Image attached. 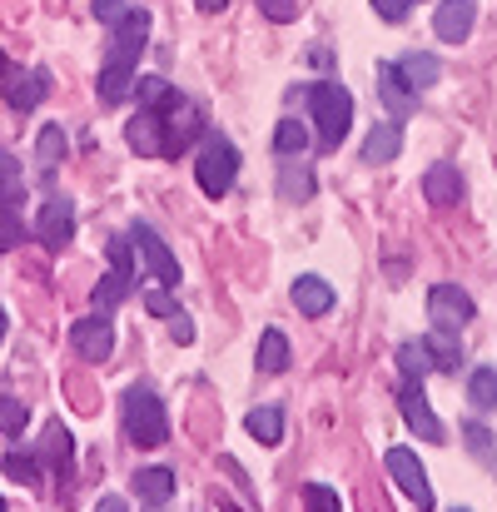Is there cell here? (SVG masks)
I'll use <instances>...</instances> for the list:
<instances>
[{
  "mask_svg": "<svg viewBox=\"0 0 497 512\" xmlns=\"http://www.w3.org/2000/svg\"><path fill=\"white\" fill-rule=\"evenodd\" d=\"M150 40V10L130 5L115 25H110V55L100 65V100L105 105H120L130 90H135V70H140V50Z\"/></svg>",
  "mask_w": 497,
  "mask_h": 512,
  "instance_id": "6da1fadb",
  "label": "cell"
},
{
  "mask_svg": "<svg viewBox=\"0 0 497 512\" xmlns=\"http://www.w3.org/2000/svg\"><path fill=\"white\" fill-rule=\"evenodd\" d=\"M309 115H314V125H319V145H324V150H338L343 135H348V125H353V95H348L338 80H324V85L309 90Z\"/></svg>",
  "mask_w": 497,
  "mask_h": 512,
  "instance_id": "7a4b0ae2",
  "label": "cell"
},
{
  "mask_svg": "<svg viewBox=\"0 0 497 512\" xmlns=\"http://www.w3.org/2000/svg\"><path fill=\"white\" fill-rule=\"evenodd\" d=\"M125 438L135 448H165L169 443V418H165V403L150 393V388H130L125 393Z\"/></svg>",
  "mask_w": 497,
  "mask_h": 512,
  "instance_id": "3957f363",
  "label": "cell"
},
{
  "mask_svg": "<svg viewBox=\"0 0 497 512\" xmlns=\"http://www.w3.org/2000/svg\"><path fill=\"white\" fill-rule=\"evenodd\" d=\"M194 179L209 199H224L239 179V150L224 140V135H209L204 130V145H199V160H194Z\"/></svg>",
  "mask_w": 497,
  "mask_h": 512,
  "instance_id": "277c9868",
  "label": "cell"
},
{
  "mask_svg": "<svg viewBox=\"0 0 497 512\" xmlns=\"http://www.w3.org/2000/svg\"><path fill=\"white\" fill-rule=\"evenodd\" d=\"M383 468H388V478L403 488V498H408L413 508H418V512H433V488H428V473H423L418 453H408V448H388Z\"/></svg>",
  "mask_w": 497,
  "mask_h": 512,
  "instance_id": "5b68a950",
  "label": "cell"
},
{
  "mask_svg": "<svg viewBox=\"0 0 497 512\" xmlns=\"http://www.w3.org/2000/svg\"><path fill=\"white\" fill-rule=\"evenodd\" d=\"M199 135H204V110H199L194 100L179 95V100L165 110V160H179Z\"/></svg>",
  "mask_w": 497,
  "mask_h": 512,
  "instance_id": "8992f818",
  "label": "cell"
},
{
  "mask_svg": "<svg viewBox=\"0 0 497 512\" xmlns=\"http://www.w3.org/2000/svg\"><path fill=\"white\" fill-rule=\"evenodd\" d=\"M398 408H403V423H408L423 443H443V438H448L443 423H438V413L428 408V393H423L418 378H403V388H398Z\"/></svg>",
  "mask_w": 497,
  "mask_h": 512,
  "instance_id": "52a82bcc",
  "label": "cell"
},
{
  "mask_svg": "<svg viewBox=\"0 0 497 512\" xmlns=\"http://www.w3.org/2000/svg\"><path fill=\"white\" fill-rule=\"evenodd\" d=\"M473 314H478V304H473L468 289H458V284H433L428 289V319L433 324L463 329V324H473Z\"/></svg>",
  "mask_w": 497,
  "mask_h": 512,
  "instance_id": "ba28073f",
  "label": "cell"
},
{
  "mask_svg": "<svg viewBox=\"0 0 497 512\" xmlns=\"http://www.w3.org/2000/svg\"><path fill=\"white\" fill-rule=\"evenodd\" d=\"M130 244L140 249L145 269H150V274H155L165 289H174V284H179V259L169 254V244L155 234V229H150V224H135V229H130Z\"/></svg>",
  "mask_w": 497,
  "mask_h": 512,
  "instance_id": "9c48e42d",
  "label": "cell"
},
{
  "mask_svg": "<svg viewBox=\"0 0 497 512\" xmlns=\"http://www.w3.org/2000/svg\"><path fill=\"white\" fill-rule=\"evenodd\" d=\"M70 348H75L85 363H105V358L115 353V324H110L105 314L75 319V324H70Z\"/></svg>",
  "mask_w": 497,
  "mask_h": 512,
  "instance_id": "30bf717a",
  "label": "cell"
},
{
  "mask_svg": "<svg viewBox=\"0 0 497 512\" xmlns=\"http://www.w3.org/2000/svg\"><path fill=\"white\" fill-rule=\"evenodd\" d=\"M378 100L388 105V115H393V120H408V115L418 110V90L403 80L398 60H378Z\"/></svg>",
  "mask_w": 497,
  "mask_h": 512,
  "instance_id": "8fae6325",
  "label": "cell"
},
{
  "mask_svg": "<svg viewBox=\"0 0 497 512\" xmlns=\"http://www.w3.org/2000/svg\"><path fill=\"white\" fill-rule=\"evenodd\" d=\"M35 234H40V244H50V249L70 244V239H75V204H70L65 194H50V199L40 204Z\"/></svg>",
  "mask_w": 497,
  "mask_h": 512,
  "instance_id": "7c38bea8",
  "label": "cell"
},
{
  "mask_svg": "<svg viewBox=\"0 0 497 512\" xmlns=\"http://www.w3.org/2000/svg\"><path fill=\"white\" fill-rule=\"evenodd\" d=\"M473 25H478V0H443V5L433 10V30H438V40H448V45H463V40L473 35Z\"/></svg>",
  "mask_w": 497,
  "mask_h": 512,
  "instance_id": "4fadbf2b",
  "label": "cell"
},
{
  "mask_svg": "<svg viewBox=\"0 0 497 512\" xmlns=\"http://www.w3.org/2000/svg\"><path fill=\"white\" fill-rule=\"evenodd\" d=\"M125 140L135 155H165V110L140 105V115L125 125Z\"/></svg>",
  "mask_w": 497,
  "mask_h": 512,
  "instance_id": "5bb4252c",
  "label": "cell"
},
{
  "mask_svg": "<svg viewBox=\"0 0 497 512\" xmlns=\"http://www.w3.org/2000/svg\"><path fill=\"white\" fill-rule=\"evenodd\" d=\"M40 458L50 463V473L70 478V468H75V438H70L65 423H45V433H40Z\"/></svg>",
  "mask_w": 497,
  "mask_h": 512,
  "instance_id": "9a60e30c",
  "label": "cell"
},
{
  "mask_svg": "<svg viewBox=\"0 0 497 512\" xmlns=\"http://www.w3.org/2000/svg\"><path fill=\"white\" fill-rule=\"evenodd\" d=\"M294 309H299L304 319H324V314L333 309V284L329 279H319V274L294 279Z\"/></svg>",
  "mask_w": 497,
  "mask_h": 512,
  "instance_id": "2e32d148",
  "label": "cell"
},
{
  "mask_svg": "<svg viewBox=\"0 0 497 512\" xmlns=\"http://www.w3.org/2000/svg\"><path fill=\"white\" fill-rule=\"evenodd\" d=\"M403 155V125L388 120V125H373L368 140H363V165H388Z\"/></svg>",
  "mask_w": 497,
  "mask_h": 512,
  "instance_id": "e0dca14e",
  "label": "cell"
},
{
  "mask_svg": "<svg viewBox=\"0 0 497 512\" xmlns=\"http://www.w3.org/2000/svg\"><path fill=\"white\" fill-rule=\"evenodd\" d=\"M423 194H428V204H438V209L458 204V199H463V174H458V165H428Z\"/></svg>",
  "mask_w": 497,
  "mask_h": 512,
  "instance_id": "ac0fdd59",
  "label": "cell"
},
{
  "mask_svg": "<svg viewBox=\"0 0 497 512\" xmlns=\"http://www.w3.org/2000/svg\"><path fill=\"white\" fill-rule=\"evenodd\" d=\"M45 95H50V75H45V70H25V75L10 80V90H5V100H10L20 115H30Z\"/></svg>",
  "mask_w": 497,
  "mask_h": 512,
  "instance_id": "d6986e66",
  "label": "cell"
},
{
  "mask_svg": "<svg viewBox=\"0 0 497 512\" xmlns=\"http://www.w3.org/2000/svg\"><path fill=\"white\" fill-rule=\"evenodd\" d=\"M398 70H403V80H408L413 90H428V85L443 80V60L428 55V50H408V55L398 60Z\"/></svg>",
  "mask_w": 497,
  "mask_h": 512,
  "instance_id": "ffe728a7",
  "label": "cell"
},
{
  "mask_svg": "<svg viewBox=\"0 0 497 512\" xmlns=\"http://www.w3.org/2000/svg\"><path fill=\"white\" fill-rule=\"evenodd\" d=\"M244 428H249V438H259L264 448H274V443H284V408H279V403H264V408H254V413L244 418Z\"/></svg>",
  "mask_w": 497,
  "mask_h": 512,
  "instance_id": "44dd1931",
  "label": "cell"
},
{
  "mask_svg": "<svg viewBox=\"0 0 497 512\" xmlns=\"http://www.w3.org/2000/svg\"><path fill=\"white\" fill-rule=\"evenodd\" d=\"M135 493H140V503L165 508L169 498H174V473L169 468H140L135 473Z\"/></svg>",
  "mask_w": 497,
  "mask_h": 512,
  "instance_id": "7402d4cb",
  "label": "cell"
},
{
  "mask_svg": "<svg viewBox=\"0 0 497 512\" xmlns=\"http://www.w3.org/2000/svg\"><path fill=\"white\" fill-rule=\"evenodd\" d=\"M423 348H428L433 368H458V358H463V343H458V329H443V324H433V334L423 339Z\"/></svg>",
  "mask_w": 497,
  "mask_h": 512,
  "instance_id": "603a6c76",
  "label": "cell"
},
{
  "mask_svg": "<svg viewBox=\"0 0 497 512\" xmlns=\"http://www.w3.org/2000/svg\"><path fill=\"white\" fill-rule=\"evenodd\" d=\"M65 150H70L65 130H60V125H45V130H40V140H35V165H40V174H55V170H60Z\"/></svg>",
  "mask_w": 497,
  "mask_h": 512,
  "instance_id": "cb8c5ba5",
  "label": "cell"
},
{
  "mask_svg": "<svg viewBox=\"0 0 497 512\" xmlns=\"http://www.w3.org/2000/svg\"><path fill=\"white\" fill-rule=\"evenodd\" d=\"M314 194V170L309 165H279V199L284 204H304Z\"/></svg>",
  "mask_w": 497,
  "mask_h": 512,
  "instance_id": "d4e9b609",
  "label": "cell"
},
{
  "mask_svg": "<svg viewBox=\"0 0 497 512\" xmlns=\"http://www.w3.org/2000/svg\"><path fill=\"white\" fill-rule=\"evenodd\" d=\"M130 284H135V274H120V269H110V274L95 284V309H100V314L120 309V304L130 299Z\"/></svg>",
  "mask_w": 497,
  "mask_h": 512,
  "instance_id": "484cf974",
  "label": "cell"
},
{
  "mask_svg": "<svg viewBox=\"0 0 497 512\" xmlns=\"http://www.w3.org/2000/svg\"><path fill=\"white\" fill-rule=\"evenodd\" d=\"M468 403L478 408V413H497V368H473V378H468Z\"/></svg>",
  "mask_w": 497,
  "mask_h": 512,
  "instance_id": "4316f807",
  "label": "cell"
},
{
  "mask_svg": "<svg viewBox=\"0 0 497 512\" xmlns=\"http://www.w3.org/2000/svg\"><path fill=\"white\" fill-rule=\"evenodd\" d=\"M259 368L264 373H284L289 368V339L279 329H264L259 334Z\"/></svg>",
  "mask_w": 497,
  "mask_h": 512,
  "instance_id": "83f0119b",
  "label": "cell"
},
{
  "mask_svg": "<svg viewBox=\"0 0 497 512\" xmlns=\"http://www.w3.org/2000/svg\"><path fill=\"white\" fill-rule=\"evenodd\" d=\"M0 204L5 209L25 204V179H20V160L15 155H0Z\"/></svg>",
  "mask_w": 497,
  "mask_h": 512,
  "instance_id": "f1b7e54d",
  "label": "cell"
},
{
  "mask_svg": "<svg viewBox=\"0 0 497 512\" xmlns=\"http://www.w3.org/2000/svg\"><path fill=\"white\" fill-rule=\"evenodd\" d=\"M274 150H279L284 160H299V155L309 150V130H304L299 120H279V130H274Z\"/></svg>",
  "mask_w": 497,
  "mask_h": 512,
  "instance_id": "f546056e",
  "label": "cell"
},
{
  "mask_svg": "<svg viewBox=\"0 0 497 512\" xmlns=\"http://www.w3.org/2000/svg\"><path fill=\"white\" fill-rule=\"evenodd\" d=\"M135 95H140V105H150V110H169L174 100H179V90L160 80V75H145V80H135Z\"/></svg>",
  "mask_w": 497,
  "mask_h": 512,
  "instance_id": "4dcf8cb0",
  "label": "cell"
},
{
  "mask_svg": "<svg viewBox=\"0 0 497 512\" xmlns=\"http://www.w3.org/2000/svg\"><path fill=\"white\" fill-rule=\"evenodd\" d=\"M398 368H403V378H418L423 383V373L433 368V358H428V348L423 343H398Z\"/></svg>",
  "mask_w": 497,
  "mask_h": 512,
  "instance_id": "1f68e13d",
  "label": "cell"
},
{
  "mask_svg": "<svg viewBox=\"0 0 497 512\" xmlns=\"http://www.w3.org/2000/svg\"><path fill=\"white\" fill-rule=\"evenodd\" d=\"M5 478H15V483H40V458H30V453H5Z\"/></svg>",
  "mask_w": 497,
  "mask_h": 512,
  "instance_id": "d6a6232c",
  "label": "cell"
},
{
  "mask_svg": "<svg viewBox=\"0 0 497 512\" xmlns=\"http://www.w3.org/2000/svg\"><path fill=\"white\" fill-rule=\"evenodd\" d=\"M304 508L309 512H343V503H338V493H333L329 483H304Z\"/></svg>",
  "mask_w": 497,
  "mask_h": 512,
  "instance_id": "836d02e7",
  "label": "cell"
},
{
  "mask_svg": "<svg viewBox=\"0 0 497 512\" xmlns=\"http://www.w3.org/2000/svg\"><path fill=\"white\" fill-rule=\"evenodd\" d=\"M30 423V413H25V403H15V398H0V433L5 438H20V428Z\"/></svg>",
  "mask_w": 497,
  "mask_h": 512,
  "instance_id": "e575fe53",
  "label": "cell"
},
{
  "mask_svg": "<svg viewBox=\"0 0 497 512\" xmlns=\"http://www.w3.org/2000/svg\"><path fill=\"white\" fill-rule=\"evenodd\" d=\"M463 438H468V448H473L483 463H493V438H488V428H483V423H468V428H463Z\"/></svg>",
  "mask_w": 497,
  "mask_h": 512,
  "instance_id": "d590c367",
  "label": "cell"
},
{
  "mask_svg": "<svg viewBox=\"0 0 497 512\" xmlns=\"http://www.w3.org/2000/svg\"><path fill=\"white\" fill-rule=\"evenodd\" d=\"M15 244H20V209L0 204V249H15Z\"/></svg>",
  "mask_w": 497,
  "mask_h": 512,
  "instance_id": "8d00e7d4",
  "label": "cell"
},
{
  "mask_svg": "<svg viewBox=\"0 0 497 512\" xmlns=\"http://www.w3.org/2000/svg\"><path fill=\"white\" fill-rule=\"evenodd\" d=\"M259 10H264L269 20H279V25H284V20H294V15H299V0H259Z\"/></svg>",
  "mask_w": 497,
  "mask_h": 512,
  "instance_id": "74e56055",
  "label": "cell"
},
{
  "mask_svg": "<svg viewBox=\"0 0 497 512\" xmlns=\"http://www.w3.org/2000/svg\"><path fill=\"white\" fill-rule=\"evenodd\" d=\"M373 10L388 20V25H398V20H408V10H413V0H373Z\"/></svg>",
  "mask_w": 497,
  "mask_h": 512,
  "instance_id": "f35d334b",
  "label": "cell"
},
{
  "mask_svg": "<svg viewBox=\"0 0 497 512\" xmlns=\"http://www.w3.org/2000/svg\"><path fill=\"white\" fill-rule=\"evenodd\" d=\"M145 309L155 314V319H174L179 309H174V299H169L165 289H155V294H145Z\"/></svg>",
  "mask_w": 497,
  "mask_h": 512,
  "instance_id": "ab89813d",
  "label": "cell"
},
{
  "mask_svg": "<svg viewBox=\"0 0 497 512\" xmlns=\"http://www.w3.org/2000/svg\"><path fill=\"white\" fill-rule=\"evenodd\" d=\"M90 10H95V20H100V25H115V20H120L130 5H125V0H95Z\"/></svg>",
  "mask_w": 497,
  "mask_h": 512,
  "instance_id": "60d3db41",
  "label": "cell"
},
{
  "mask_svg": "<svg viewBox=\"0 0 497 512\" xmlns=\"http://www.w3.org/2000/svg\"><path fill=\"white\" fill-rule=\"evenodd\" d=\"M110 264H115L120 274H135V269H130V239H110Z\"/></svg>",
  "mask_w": 497,
  "mask_h": 512,
  "instance_id": "b9f144b4",
  "label": "cell"
},
{
  "mask_svg": "<svg viewBox=\"0 0 497 512\" xmlns=\"http://www.w3.org/2000/svg\"><path fill=\"white\" fill-rule=\"evenodd\" d=\"M169 339L174 343H194V324H189L184 314H174V319H169Z\"/></svg>",
  "mask_w": 497,
  "mask_h": 512,
  "instance_id": "7bdbcfd3",
  "label": "cell"
},
{
  "mask_svg": "<svg viewBox=\"0 0 497 512\" xmlns=\"http://www.w3.org/2000/svg\"><path fill=\"white\" fill-rule=\"evenodd\" d=\"M10 80H15V65H10V60H5V50H0V95L10 90Z\"/></svg>",
  "mask_w": 497,
  "mask_h": 512,
  "instance_id": "ee69618b",
  "label": "cell"
},
{
  "mask_svg": "<svg viewBox=\"0 0 497 512\" xmlns=\"http://www.w3.org/2000/svg\"><path fill=\"white\" fill-rule=\"evenodd\" d=\"M95 512H130V508H125V498H100V508Z\"/></svg>",
  "mask_w": 497,
  "mask_h": 512,
  "instance_id": "f6af8a7d",
  "label": "cell"
},
{
  "mask_svg": "<svg viewBox=\"0 0 497 512\" xmlns=\"http://www.w3.org/2000/svg\"><path fill=\"white\" fill-rule=\"evenodd\" d=\"M194 5H199V10H204V15H214V10H224V5H229V0H194Z\"/></svg>",
  "mask_w": 497,
  "mask_h": 512,
  "instance_id": "bcb514c9",
  "label": "cell"
},
{
  "mask_svg": "<svg viewBox=\"0 0 497 512\" xmlns=\"http://www.w3.org/2000/svg\"><path fill=\"white\" fill-rule=\"evenodd\" d=\"M0 339H5V309H0Z\"/></svg>",
  "mask_w": 497,
  "mask_h": 512,
  "instance_id": "7dc6e473",
  "label": "cell"
},
{
  "mask_svg": "<svg viewBox=\"0 0 497 512\" xmlns=\"http://www.w3.org/2000/svg\"><path fill=\"white\" fill-rule=\"evenodd\" d=\"M224 512H239V508H234V503H224Z\"/></svg>",
  "mask_w": 497,
  "mask_h": 512,
  "instance_id": "c3c4849f",
  "label": "cell"
},
{
  "mask_svg": "<svg viewBox=\"0 0 497 512\" xmlns=\"http://www.w3.org/2000/svg\"><path fill=\"white\" fill-rule=\"evenodd\" d=\"M453 512H468V508H453Z\"/></svg>",
  "mask_w": 497,
  "mask_h": 512,
  "instance_id": "681fc988",
  "label": "cell"
},
{
  "mask_svg": "<svg viewBox=\"0 0 497 512\" xmlns=\"http://www.w3.org/2000/svg\"><path fill=\"white\" fill-rule=\"evenodd\" d=\"M0 512H5V503H0Z\"/></svg>",
  "mask_w": 497,
  "mask_h": 512,
  "instance_id": "f907efd6",
  "label": "cell"
}]
</instances>
